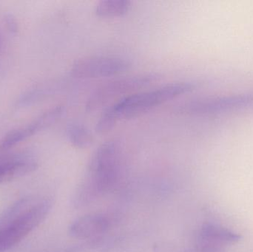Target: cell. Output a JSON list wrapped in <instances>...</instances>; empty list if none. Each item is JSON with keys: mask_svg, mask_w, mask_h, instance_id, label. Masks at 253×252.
I'll return each instance as SVG.
<instances>
[{"mask_svg": "<svg viewBox=\"0 0 253 252\" xmlns=\"http://www.w3.org/2000/svg\"><path fill=\"white\" fill-rule=\"evenodd\" d=\"M66 134L71 144L78 149H87L93 142V134L90 130L84 124L77 121L68 124Z\"/></svg>", "mask_w": 253, "mask_h": 252, "instance_id": "10", "label": "cell"}, {"mask_svg": "<svg viewBox=\"0 0 253 252\" xmlns=\"http://www.w3.org/2000/svg\"><path fill=\"white\" fill-rule=\"evenodd\" d=\"M160 78L161 75L157 73H144L108 81L99 86L90 94L85 105L86 111L93 112L106 105L111 99L147 87Z\"/></svg>", "mask_w": 253, "mask_h": 252, "instance_id": "3", "label": "cell"}, {"mask_svg": "<svg viewBox=\"0 0 253 252\" xmlns=\"http://www.w3.org/2000/svg\"><path fill=\"white\" fill-rule=\"evenodd\" d=\"M193 89L190 83H171L159 88L123 98L108 107L99 118V127L111 131L122 118H135Z\"/></svg>", "mask_w": 253, "mask_h": 252, "instance_id": "1", "label": "cell"}, {"mask_svg": "<svg viewBox=\"0 0 253 252\" xmlns=\"http://www.w3.org/2000/svg\"><path fill=\"white\" fill-rule=\"evenodd\" d=\"M242 235L216 223L202 225L197 236L199 252H220L227 246L237 244Z\"/></svg>", "mask_w": 253, "mask_h": 252, "instance_id": "6", "label": "cell"}, {"mask_svg": "<svg viewBox=\"0 0 253 252\" xmlns=\"http://www.w3.org/2000/svg\"><path fill=\"white\" fill-rule=\"evenodd\" d=\"M120 166V147L115 141L102 144L92 155L85 180L76 194L77 206L84 205L108 191L117 178Z\"/></svg>", "mask_w": 253, "mask_h": 252, "instance_id": "2", "label": "cell"}, {"mask_svg": "<svg viewBox=\"0 0 253 252\" xmlns=\"http://www.w3.org/2000/svg\"><path fill=\"white\" fill-rule=\"evenodd\" d=\"M64 111L65 108L62 105L55 107L30 124L12 130L4 136L1 142V149H10L41 130L50 127L61 118Z\"/></svg>", "mask_w": 253, "mask_h": 252, "instance_id": "7", "label": "cell"}, {"mask_svg": "<svg viewBox=\"0 0 253 252\" xmlns=\"http://www.w3.org/2000/svg\"><path fill=\"white\" fill-rule=\"evenodd\" d=\"M130 66L127 60L117 56H90L74 63L71 75L83 79L112 76L126 72Z\"/></svg>", "mask_w": 253, "mask_h": 252, "instance_id": "5", "label": "cell"}, {"mask_svg": "<svg viewBox=\"0 0 253 252\" xmlns=\"http://www.w3.org/2000/svg\"><path fill=\"white\" fill-rule=\"evenodd\" d=\"M131 7L126 0H102L95 7V13L101 18H114L126 15Z\"/></svg>", "mask_w": 253, "mask_h": 252, "instance_id": "11", "label": "cell"}, {"mask_svg": "<svg viewBox=\"0 0 253 252\" xmlns=\"http://www.w3.org/2000/svg\"><path fill=\"white\" fill-rule=\"evenodd\" d=\"M35 163L22 160L0 162V183L22 177L36 169Z\"/></svg>", "mask_w": 253, "mask_h": 252, "instance_id": "9", "label": "cell"}, {"mask_svg": "<svg viewBox=\"0 0 253 252\" xmlns=\"http://www.w3.org/2000/svg\"><path fill=\"white\" fill-rule=\"evenodd\" d=\"M50 205L48 201L40 203L25 210L0 229V252L10 250L38 226L47 216Z\"/></svg>", "mask_w": 253, "mask_h": 252, "instance_id": "4", "label": "cell"}, {"mask_svg": "<svg viewBox=\"0 0 253 252\" xmlns=\"http://www.w3.org/2000/svg\"><path fill=\"white\" fill-rule=\"evenodd\" d=\"M108 226V219L102 215H87L74 220L70 226L68 233L76 239H90L105 233Z\"/></svg>", "mask_w": 253, "mask_h": 252, "instance_id": "8", "label": "cell"}]
</instances>
